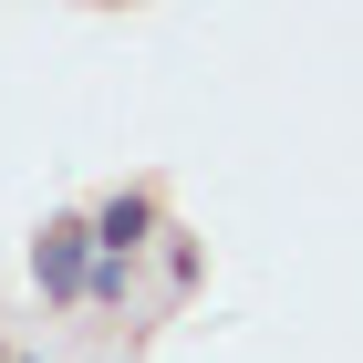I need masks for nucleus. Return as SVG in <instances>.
Segmentation results:
<instances>
[{
  "label": "nucleus",
  "instance_id": "1",
  "mask_svg": "<svg viewBox=\"0 0 363 363\" xmlns=\"http://www.w3.org/2000/svg\"><path fill=\"white\" fill-rule=\"evenodd\" d=\"M156 228H167V197H156V187H114V197L84 208L94 259H145V250H156Z\"/></svg>",
  "mask_w": 363,
  "mask_h": 363
},
{
  "label": "nucleus",
  "instance_id": "2",
  "mask_svg": "<svg viewBox=\"0 0 363 363\" xmlns=\"http://www.w3.org/2000/svg\"><path fill=\"white\" fill-rule=\"evenodd\" d=\"M84 270H94L84 208H73V218H42V239H31V280H42V301H52V311H84Z\"/></svg>",
  "mask_w": 363,
  "mask_h": 363
},
{
  "label": "nucleus",
  "instance_id": "3",
  "mask_svg": "<svg viewBox=\"0 0 363 363\" xmlns=\"http://www.w3.org/2000/svg\"><path fill=\"white\" fill-rule=\"evenodd\" d=\"M84 301L94 311H125V301H135V259H94V270H84Z\"/></svg>",
  "mask_w": 363,
  "mask_h": 363
},
{
  "label": "nucleus",
  "instance_id": "4",
  "mask_svg": "<svg viewBox=\"0 0 363 363\" xmlns=\"http://www.w3.org/2000/svg\"><path fill=\"white\" fill-rule=\"evenodd\" d=\"M156 250H167V291H197V239L187 228H156Z\"/></svg>",
  "mask_w": 363,
  "mask_h": 363
},
{
  "label": "nucleus",
  "instance_id": "5",
  "mask_svg": "<svg viewBox=\"0 0 363 363\" xmlns=\"http://www.w3.org/2000/svg\"><path fill=\"white\" fill-rule=\"evenodd\" d=\"M0 363H11V342H0Z\"/></svg>",
  "mask_w": 363,
  "mask_h": 363
},
{
  "label": "nucleus",
  "instance_id": "6",
  "mask_svg": "<svg viewBox=\"0 0 363 363\" xmlns=\"http://www.w3.org/2000/svg\"><path fill=\"white\" fill-rule=\"evenodd\" d=\"M21 363H42V353H21Z\"/></svg>",
  "mask_w": 363,
  "mask_h": 363
}]
</instances>
